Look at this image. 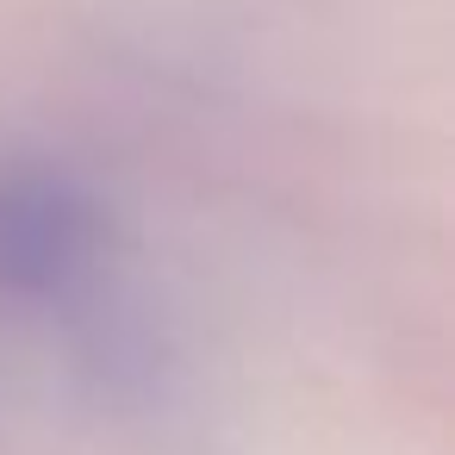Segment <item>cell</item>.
Instances as JSON below:
<instances>
[{
  "instance_id": "1",
  "label": "cell",
  "mask_w": 455,
  "mask_h": 455,
  "mask_svg": "<svg viewBox=\"0 0 455 455\" xmlns=\"http://www.w3.org/2000/svg\"><path fill=\"white\" fill-rule=\"evenodd\" d=\"M107 206L51 163H0V293L69 299L107 262Z\"/></svg>"
}]
</instances>
